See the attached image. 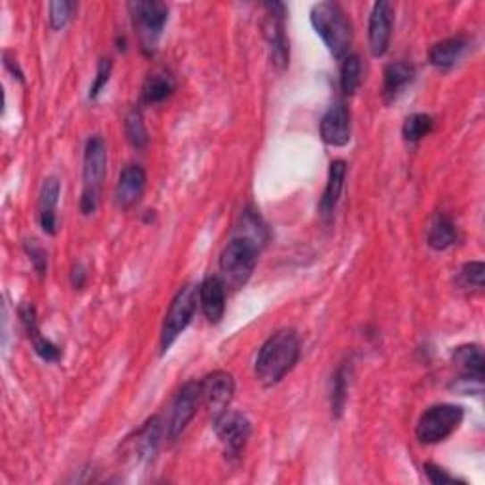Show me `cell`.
<instances>
[{"label": "cell", "mask_w": 485, "mask_h": 485, "mask_svg": "<svg viewBox=\"0 0 485 485\" xmlns=\"http://www.w3.org/2000/svg\"><path fill=\"white\" fill-rule=\"evenodd\" d=\"M300 358V338L294 330H279L258 351L255 373L263 387L277 385Z\"/></svg>", "instance_id": "cell-1"}, {"label": "cell", "mask_w": 485, "mask_h": 485, "mask_svg": "<svg viewBox=\"0 0 485 485\" xmlns=\"http://www.w3.org/2000/svg\"><path fill=\"white\" fill-rule=\"evenodd\" d=\"M311 25L334 57L343 59L353 42V25L347 13L336 3H321L311 10Z\"/></svg>", "instance_id": "cell-2"}, {"label": "cell", "mask_w": 485, "mask_h": 485, "mask_svg": "<svg viewBox=\"0 0 485 485\" xmlns=\"http://www.w3.org/2000/svg\"><path fill=\"white\" fill-rule=\"evenodd\" d=\"M262 245L236 233L221 255V273L226 285L239 288L253 275Z\"/></svg>", "instance_id": "cell-3"}, {"label": "cell", "mask_w": 485, "mask_h": 485, "mask_svg": "<svg viewBox=\"0 0 485 485\" xmlns=\"http://www.w3.org/2000/svg\"><path fill=\"white\" fill-rule=\"evenodd\" d=\"M106 163L108 154L103 137H91L84 150V192L80 199V211L86 216L97 211L101 186L106 175Z\"/></svg>", "instance_id": "cell-4"}, {"label": "cell", "mask_w": 485, "mask_h": 485, "mask_svg": "<svg viewBox=\"0 0 485 485\" xmlns=\"http://www.w3.org/2000/svg\"><path fill=\"white\" fill-rule=\"evenodd\" d=\"M464 412L456 404H438L419 417L415 427L421 444H440L449 438L463 423Z\"/></svg>", "instance_id": "cell-5"}, {"label": "cell", "mask_w": 485, "mask_h": 485, "mask_svg": "<svg viewBox=\"0 0 485 485\" xmlns=\"http://www.w3.org/2000/svg\"><path fill=\"white\" fill-rule=\"evenodd\" d=\"M199 300V288L196 285L182 287L169 305L165 315V322L162 328V353H167L177 338L186 330L192 322Z\"/></svg>", "instance_id": "cell-6"}, {"label": "cell", "mask_w": 485, "mask_h": 485, "mask_svg": "<svg viewBox=\"0 0 485 485\" xmlns=\"http://www.w3.org/2000/svg\"><path fill=\"white\" fill-rule=\"evenodd\" d=\"M128 8L140 44L146 52H152L169 18L167 4L160 0H137V3H130Z\"/></svg>", "instance_id": "cell-7"}, {"label": "cell", "mask_w": 485, "mask_h": 485, "mask_svg": "<svg viewBox=\"0 0 485 485\" xmlns=\"http://www.w3.org/2000/svg\"><path fill=\"white\" fill-rule=\"evenodd\" d=\"M263 8L268 10V18L263 21V37L270 46L272 63L279 71H285L288 67L290 57L288 38L285 30V6L280 3H268L263 4Z\"/></svg>", "instance_id": "cell-8"}, {"label": "cell", "mask_w": 485, "mask_h": 485, "mask_svg": "<svg viewBox=\"0 0 485 485\" xmlns=\"http://www.w3.org/2000/svg\"><path fill=\"white\" fill-rule=\"evenodd\" d=\"M201 400V387L199 381H188L173 400L171 406V415L167 421V438L171 442H175L177 438L190 425L194 419L197 406Z\"/></svg>", "instance_id": "cell-9"}, {"label": "cell", "mask_w": 485, "mask_h": 485, "mask_svg": "<svg viewBox=\"0 0 485 485\" xmlns=\"http://www.w3.org/2000/svg\"><path fill=\"white\" fill-rule=\"evenodd\" d=\"M214 432L230 456H239L247 446L250 434H253V425H250L247 415L226 410L214 415Z\"/></svg>", "instance_id": "cell-10"}, {"label": "cell", "mask_w": 485, "mask_h": 485, "mask_svg": "<svg viewBox=\"0 0 485 485\" xmlns=\"http://www.w3.org/2000/svg\"><path fill=\"white\" fill-rule=\"evenodd\" d=\"M199 387L201 400L213 415L222 414L230 408L233 393H236V381H233L231 373L216 370L209 373L207 378H203V381H199Z\"/></svg>", "instance_id": "cell-11"}, {"label": "cell", "mask_w": 485, "mask_h": 485, "mask_svg": "<svg viewBox=\"0 0 485 485\" xmlns=\"http://www.w3.org/2000/svg\"><path fill=\"white\" fill-rule=\"evenodd\" d=\"M453 364L461 372L456 389L457 390H472V383L481 387L483 383V364L485 358L480 346H461L453 351Z\"/></svg>", "instance_id": "cell-12"}, {"label": "cell", "mask_w": 485, "mask_h": 485, "mask_svg": "<svg viewBox=\"0 0 485 485\" xmlns=\"http://www.w3.org/2000/svg\"><path fill=\"white\" fill-rule=\"evenodd\" d=\"M390 30H393V6L387 0H380L373 4L368 23V44L373 57L387 54Z\"/></svg>", "instance_id": "cell-13"}, {"label": "cell", "mask_w": 485, "mask_h": 485, "mask_svg": "<svg viewBox=\"0 0 485 485\" xmlns=\"http://www.w3.org/2000/svg\"><path fill=\"white\" fill-rule=\"evenodd\" d=\"M321 137L328 146H346L351 140V116L343 101L334 103L321 120Z\"/></svg>", "instance_id": "cell-14"}, {"label": "cell", "mask_w": 485, "mask_h": 485, "mask_svg": "<svg viewBox=\"0 0 485 485\" xmlns=\"http://www.w3.org/2000/svg\"><path fill=\"white\" fill-rule=\"evenodd\" d=\"M145 190H146L145 169L140 165H128L120 173V179L116 184L114 197H116L118 207L121 209L135 207L140 201V197H143Z\"/></svg>", "instance_id": "cell-15"}, {"label": "cell", "mask_w": 485, "mask_h": 485, "mask_svg": "<svg viewBox=\"0 0 485 485\" xmlns=\"http://www.w3.org/2000/svg\"><path fill=\"white\" fill-rule=\"evenodd\" d=\"M199 304L209 322H221L226 311V283L216 275L207 277L199 287Z\"/></svg>", "instance_id": "cell-16"}, {"label": "cell", "mask_w": 485, "mask_h": 485, "mask_svg": "<svg viewBox=\"0 0 485 485\" xmlns=\"http://www.w3.org/2000/svg\"><path fill=\"white\" fill-rule=\"evenodd\" d=\"M20 319H21V322L25 326V330H27L30 341H33L35 353L46 363H57L61 358V351H59V347L55 346V343H52L48 338H44L40 334L38 322H37V309L30 304H23L20 307Z\"/></svg>", "instance_id": "cell-17"}, {"label": "cell", "mask_w": 485, "mask_h": 485, "mask_svg": "<svg viewBox=\"0 0 485 485\" xmlns=\"http://www.w3.org/2000/svg\"><path fill=\"white\" fill-rule=\"evenodd\" d=\"M162 431L163 427H162L160 417H152L135 432V438L130 444H131V453L137 457V461L143 463V461L154 459L155 451H158L160 447Z\"/></svg>", "instance_id": "cell-18"}, {"label": "cell", "mask_w": 485, "mask_h": 485, "mask_svg": "<svg viewBox=\"0 0 485 485\" xmlns=\"http://www.w3.org/2000/svg\"><path fill=\"white\" fill-rule=\"evenodd\" d=\"M59 192H61V182L55 177H50L44 180L42 192H40V201H38V222L44 233L48 236H55L57 231V201H59Z\"/></svg>", "instance_id": "cell-19"}, {"label": "cell", "mask_w": 485, "mask_h": 485, "mask_svg": "<svg viewBox=\"0 0 485 485\" xmlns=\"http://www.w3.org/2000/svg\"><path fill=\"white\" fill-rule=\"evenodd\" d=\"M415 78L414 65L406 61L389 63L383 72V97L387 103H393L400 93L408 88Z\"/></svg>", "instance_id": "cell-20"}, {"label": "cell", "mask_w": 485, "mask_h": 485, "mask_svg": "<svg viewBox=\"0 0 485 485\" xmlns=\"http://www.w3.org/2000/svg\"><path fill=\"white\" fill-rule=\"evenodd\" d=\"M346 175H347L346 162L336 160L330 163V169H328V182L321 199V214L324 218H330L334 214L343 192V184H346Z\"/></svg>", "instance_id": "cell-21"}, {"label": "cell", "mask_w": 485, "mask_h": 485, "mask_svg": "<svg viewBox=\"0 0 485 485\" xmlns=\"http://www.w3.org/2000/svg\"><path fill=\"white\" fill-rule=\"evenodd\" d=\"M468 48V40L464 37H453L446 38L442 42H436L431 52H429V61L436 69H451L456 63L464 55Z\"/></svg>", "instance_id": "cell-22"}, {"label": "cell", "mask_w": 485, "mask_h": 485, "mask_svg": "<svg viewBox=\"0 0 485 485\" xmlns=\"http://www.w3.org/2000/svg\"><path fill=\"white\" fill-rule=\"evenodd\" d=\"M177 89L175 76L167 71L152 72L143 86V103L160 105L173 96Z\"/></svg>", "instance_id": "cell-23"}, {"label": "cell", "mask_w": 485, "mask_h": 485, "mask_svg": "<svg viewBox=\"0 0 485 485\" xmlns=\"http://www.w3.org/2000/svg\"><path fill=\"white\" fill-rule=\"evenodd\" d=\"M457 228L451 218L444 213H438L427 231V243L432 250H446L457 243Z\"/></svg>", "instance_id": "cell-24"}, {"label": "cell", "mask_w": 485, "mask_h": 485, "mask_svg": "<svg viewBox=\"0 0 485 485\" xmlns=\"http://www.w3.org/2000/svg\"><path fill=\"white\" fill-rule=\"evenodd\" d=\"M341 89L346 96H353V93L358 89L363 82V63L361 57L351 54L343 57V65H341Z\"/></svg>", "instance_id": "cell-25"}, {"label": "cell", "mask_w": 485, "mask_h": 485, "mask_svg": "<svg viewBox=\"0 0 485 485\" xmlns=\"http://www.w3.org/2000/svg\"><path fill=\"white\" fill-rule=\"evenodd\" d=\"M432 130H434V120L429 114H412L404 121L402 135L408 143L415 145L421 138H425Z\"/></svg>", "instance_id": "cell-26"}, {"label": "cell", "mask_w": 485, "mask_h": 485, "mask_svg": "<svg viewBox=\"0 0 485 485\" xmlns=\"http://www.w3.org/2000/svg\"><path fill=\"white\" fill-rule=\"evenodd\" d=\"M125 135L135 148H145L148 145V131L143 121V114L138 111H131L125 118Z\"/></svg>", "instance_id": "cell-27"}, {"label": "cell", "mask_w": 485, "mask_h": 485, "mask_svg": "<svg viewBox=\"0 0 485 485\" xmlns=\"http://www.w3.org/2000/svg\"><path fill=\"white\" fill-rule=\"evenodd\" d=\"M332 414L336 417L341 415L343 406H346L347 400V368L341 366L332 378Z\"/></svg>", "instance_id": "cell-28"}, {"label": "cell", "mask_w": 485, "mask_h": 485, "mask_svg": "<svg viewBox=\"0 0 485 485\" xmlns=\"http://www.w3.org/2000/svg\"><path fill=\"white\" fill-rule=\"evenodd\" d=\"M483 277H485V265L483 262H471L464 263L459 273V280L464 288H483Z\"/></svg>", "instance_id": "cell-29"}, {"label": "cell", "mask_w": 485, "mask_h": 485, "mask_svg": "<svg viewBox=\"0 0 485 485\" xmlns=\"http://www.w3.org/2000/svg\"><path fill=\"white\" fill-rule=\"evenodd\" d=\"M74 10H76V4L67 3V0H57V3H52L50 4V25H52V29L61 30L63 27H65L71 21Z\"/></svg>", "instance_id": "cell-30"}, {"label": "cell", "mask_w": 485, "mask_h": 485, "mask_svg": "<svg viewBox=\"0 0 485 485\" xmlns=\"http://www.w3.org/2000/svg\"><path fill=\"white\" fill-rule=\"evenodd\" d=\"M111 74H113V61L111 59H101L99 65H97V76L96 80H93L91 88H89V99L96 101L103 89L106 88L108 80H111Z\"/></svg>", "instance_id": "cell-31"}, {"label": "cell", "mask_w": 485, "mask_h": 485, "mask_svg": "<svg viewBox=\"0 0 485 485\" xmlns=\"http://www.w3.org/2000/svg\"><path fill=\"white\" fill-rule=\"evenodd\" d=\"M25 253L33 263L35 272L38 273V277H44L46 272H48V255H46V250L33 239V241H25Z\"/></svg>", "instance_id": "cell-32"}, {"label": "cell", "mask_w": 485, "mask_h": 485, "mask_svg": "<svg viewBox=\"0 0 485 485\" xmlns=\"http://www.w3.org/2000/svg\"><path fill=\"white\" fill-rule=\"evenodd\" d=\"M425 474H427V478H429V481L431 483H434V485H446V483H464V481H459L457 478H453V476H449L446 471H444V468H440V466H438V464H434V463H425Z\"/></svg>", "instance_id": "cell-33"}, {"label": "cell", "mask_w": 485, "mask_h": 485, "mask_svg": "<svg viewBox=\"0 0 485 485\" xmlns=\"http://www.w3.org/2000/svg\"><path fill=\"white\" fill-rule=\"evenodd\" d=\"M86 279H88L86 268L82 263H76L72 268V285H74V288H82L86 285Z\"/></svg>", "instance_id": "cell-34"}]
</instances>
